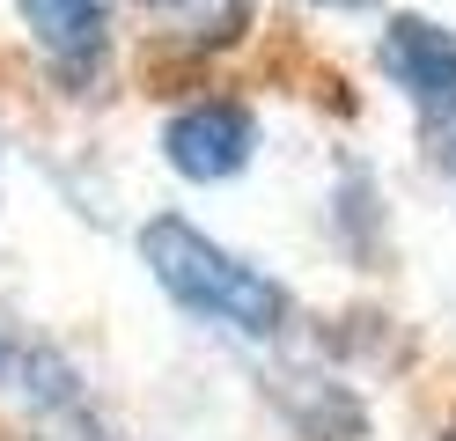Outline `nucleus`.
Returning a JSON list of instances; mask_svg holds the SVG:
<instances>
[{
  "label": "nucleus",
  "instance_id": "8",
  "mask_svg": "<svg viewBox=\"0 0 456 441\" xmlns=\"http://www.w3.org/2000/svg\"><path fill=\"white\" fill-rule=\"evenodd\" d=\"M442 162H449V176H456V126H449V147H442Z\"/></svg>",
  "mask_w": 456,
  "mask_h": 441
},
{
  "label": "nucleus",
  "instance_id": "7",
  "mask_svg": "<svg viewBox=\"0 0 456 441\" xmlns=\"http://www.w3.org/2000/svg\"><path fill=\"white\" fill-rule=\"evenodd\" d=\"M317 8H346L354 15V8H376V0H317Z\"/></svg>",
  "mask_w": 456,
  "mask_h": 441
},
{
  "label": "nucleus",
  "instance_id": "4",
  "mask_svg": "<svg viewBox=\"0 0 456 441\" xmlns=\"http://www.w3.org/2000/svg\"><path fill=\"white\" fill-rule=\"evenodd\" d=\"M383 81L419 110V126H456V29L435 15H390L376 37Z\"/></svg>",
  "mask_w": 456,
  "mask_h": 441
},
{
  "label": "nucleus",
  "instance_id": "3",
  "mask_svg": "<svg viewBox=\"0 0 456 441\" xmlns=\"http://www.w3.org/2000/svg\"><path fill=\"white\" fill-rule=\"evenodd\" d=\"M162 162L184 184H228L258 162V110L243 96H191L162 118Z\"/></svg>",
  "mask_w": 456,
  "mask_h": 441
},
{
  "label": "nucleus",
  "instance_id": "1",
  "mask_svg": "<svg viewBox=\"0 0 456 441\" xmlns=\"http://www.w3.org/2000/svg\"><path fill=\"white\" fill-rule=\"evenodd\" d=\"M140 265L155 273V287L177 302L184 316H199L207 331L250 339L265 346L295 323V294L280 273H265L258 257L228 250L221 235H207L184 214H148L140 221Z\"/></svg>",
  "mask_w": 456,
  "mask_h": 441
},
{
  "label": "nucleus",
  "instance_id": "2",
  "mask_svg": "<svg viewBox=\"0 0 456 441\" xmlns=\"http://www.w3.org/2000/svg\"><path fill=\"white\" fill-rule=\"evenodd\" d=\"M0 404L22 412L37 441H118L81 390V368L22 323H0Z\"/></svg>",
  "mask_w": 456,
  "mask_h": 441
},
{
  "label": "nucleus",
  "instance_id": "5",
  "mask_svg": "<svg viewBox=\"0 0 456 441\" xmlns=\"http://www.w3.org/2000/svg\"><path fill=\"white\" fill-rule=\"evenodd\" d=\"M15 15L60 88L96 81V67L110 59V0H15Z\"/></svg>",
  "mask_w": 456,
  "mask_h": 441
},
{
  "label": "nucleus",
  "instance_id": "6",
  "mask_svg": "<svg viewBox=\"0 0 456 441\" xmlns=\"http://www.w3.org/2000/svg\"><path fill=\"white\" fill-rule=\"evenodd\" d=\"M148 15L169 29L177 45H199V52H221L250 29V0H148Z\"/></svg>",
  "mask_w": 456,
  "mask_h": 441
},
{
  "label": "nucleus",
  "instance_id": "9",
  "mask_svg": "<svg viewBox=\"0 0 456 441\" xmlns=\"http://www.w3.org/2000/svg\"><path fill=\"white\" fill-rule=\"evenodd\" d=\"M449 441H456V434H449Z\"/></svg>",
  "mask_w": 456,
  "mask_h": 441
}]
</instances>
